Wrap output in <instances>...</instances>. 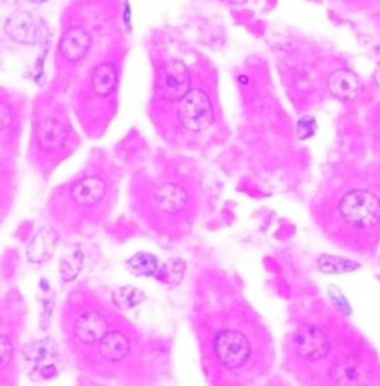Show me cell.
<instances>
[{
	"instance_id": "obj_1",
	"label": "cell",
	"mask_w": 380,
	"mask_h": 386,
	"mask_svg": "<svg viewBox=\"0 0 380 386\" xmlns=\"http://www.w3.org/2000/svg\"><path fill=\"white\" fill-rule=\"evenodd\" d=\"M340 215L350 226L368 229L380 222V200L366 189H354L340 200Z\"/></svg>"
},
{
	"instance_id": "obj_2",
	"label": "cell",
	"mask_w": 380,
	"mask_h": 386,
	"mask_svg": "<svg viewBox=\"0 0 380 386\" xmlns=\"http://www.w3.org/2000/svg\"><path fill=\"white\" fill-rule=\"evenodd\" d=\"M179 118L189 131H206L213 123V108L208 96L201 90H189L180 100Z\"/></svg>"
},
{
	"instance_id": "obj_3",
	"label": "cell",
	"mask_w": 380,
	"mask_h": 386,
	"mask_svg": "<svg viewBox=\"0 0 380 386\" xmlns=\"http://www.w3.org/2000/svg\"><path fill=\"white\" fill-rule=\"evenodd\" d=\"M213 348L218 360L228 369H238L245 366L251 355L250 341L242 333L234 331V329H223L221 333H218Z\"/></svg>"
},
{
	"instance_id": "obj_4",
	"label": "cell",
	"mask_w": 380,
	"mask_h": 386,
	"mask_svg": "<svg viewBox=\"0 0 380 386\" xmlns=\"http://www.w3.org/2000/svg\"><path fill=\"white\" fill-rule=\"evenodd\" d=\"M294 348L303 360L319 361L330 353V341L318 327L305 325L294 334Z\"/></svg>"
},
{
	"instance_id": "obj_5",
	"label": "cell",
	"mask_w": 380,
	"mask_h": 386,
	"mask_svg": "<svg viewBox=\"0 0 380 386\" xmlns=\"http://www.w3.org/2000/svg\"><path fill=\"white\" fill-rule=\"evenodd\" d=\"M158 87L164 100L180 101L191 90L188 68L181 62H169L160 76Z\"/></svg>"
},
{
	"instance_id": "obj_6",
	"label": "cell",
	"mask_w": 380,
	"mask_h": 386,
	"mask_svg": "<svg viewBox=\"0 0 380 386\" xmlns=\"http://www.w3.org/2000/svg\"><path fill=\"white\" fill-rule=\"evenodd\" d=\"M91 45L90 35L82 29V27H69V29L62 35L59 49L63 57L69 62H77L86 57Z\"/></svg>"
},
{
	"instance_id": "obj_7",
	"label": "cell",
	"mask_w": 380,
	"mask_h": 386,
	"mask_svg": "<svg viewBox=\"0 0 380 386\" xmlns=\"http://www.w3.org/2000/svg\"><path fill=\"white\" fill-rule=\"evenodd\" d=\"M74 333L76 338L82 344H91L100 342L108 333V322L104 320L98 312H86L79 315V319L74 324Z\"/></svg>"
},
{
	"instance_id": "obj_8",
	"label": "cell",
	"mask_w": 380,
	"mask_h": 386,
	"mask_svg": "<svg viewBox=\"0 0 380 386\" xmlns=\"http://www.w3.org/2000/svg\"><path fill=\"white\" fill-rule=\"evenodd\" d=\"M328 89L333 96L344 101H352L360 95L362 84L358 77L349 69H337L328 79Z\"/></svg>"
},
{
	"instance_id": "obj_9",
	"label": "cell",
	"mask_w": 380,
	"mask_h": 386,
	"mask_svg": "<svg viewBox=\"0 0 380 386\" xmlns=\"http://www.w3.org/2000/svg\"><path fill=\"white\" fill-rule=\"evenodd\" d=\"M106 193V183L98 177H86L72 188V199L77 205L90 207L103 199Z\"/></svg>"
},
{
	"instance_id": "obj_10",
	"label": "cell",
	"mask_w": 380,
	"mask_h": 386,
	"mask_svg": "<svg viewBox=\"0 0 380 386\" xmlns=\"http://www.w3.org/2000/svg\"><path fill=\"white\" fill-rule=\"evenodd\" d=\"M5 32L21 45H33L37 41V25L29 13H16L9 18Z\"/></svg>"
},
{
	"instance_id": "obj_11",
	"label": "cell",
	"mask_w": 380,
	"mask_h": 386,
	"mask_svg": "<svg viewBox=\"0 0 380 386\" xmlns=\"http://www.w3.org/2000/svg\"><path fill=\"white\" fill-rule=\"evenodd\" d=\"M57 246V234L52 229H41L27 249V257L33 263H43L52 257L54 249Z\"/></svg>"
},
{
	"instance_id": "obj_12",
	"label": "cell",
	"mask_w": 380,
	"mask_h": 386,
	"mask_svg": "<svg viewBox=\"0 0 380 386\" xmlns=\"http://www.w3.org/2000/svg\"><path fill=\"white\" fill-rule=\"evenodd\" d=\"M155 199H157V205L161 212L175 215L186 207L188 193L180 185L167 183L158 189L157 194H155Z\"/></svg>"
},
{
	"instance_id": "obj_13",
	"label": "cell",
	"mask_w": 380,
	"mask_h": 386,
	"mask_svg": "<svg viewBox=\"0 0 380 386\" xmlns=\"http://www.w3.org/2000/svg\"><path fill=\"white\" fill-rule=\"evenodd\" d=\"M100 353L109 361H121L130 353V341L121 331H111L100 341Z\"/></svg>"
},
{
	"instance_id": "obj_14",
	"label": "cell",
	"mask_w": 380,
	"mask_h": 386,
	"mask_svg": "<svg viewBox=\"0 0 380 386\" xmlns=\"http://www.w3.org/2000/svg\"><path fill=\"white\" fill-rule=\"evenodd\" d=\"M38 140L46 150H59L65 144L67 131L59 122L45 120L38 128Z\"/></svg>"
},
{
	"instance_id": "obj_15",
	"label": "cell",
	"mask_w": 380,
	"mask_h": 386,
	"mask_svg": "<svg viewBox=\"0 0 380 386\" xmlns=\"http://www.w3.org/2000/svg\"><path fill=\"white\" fill-rule=\"evenodd\" d=\"M117 86V69L111 63H103V65L95 69L94 76H91V87H94L95 93L100 96H108Z\"/></svg>"
},
{
	"instance_id": "obj_16",
	"label": "cell",
	"mask_w": 380,
	"mask_h": 386,
	"mask_svg": "<svg viewBox=\"0 0 380 386\" xmlns=\"http://www.w3.org/2000/svg\"><path fill=\"white\" fill-rule=\"evenodd\" d=\"M23 353H24L26 360L41 363V361L51 360V358L57 356L59 347L52 339H41V341H35V342L29 344V346H26Z\"/></svg>"
},
{
	"instance_id": "obj_17",
	"label": "cell",
	"mask_w": 380,
	"mask_h": 386,
	"mask_svg": "<svg viewBox=\"0 0 380 386\" xmlns=\"http://www.w3.org/2000/svg\"><path fill=\"white\" fill-rule=\"evenodd\" d=\"M82 266V252L77 246H68L60 256V275L65 280H73Z\"/></svg>"
},
{
	"instance_id": "obj_18",
	"label": "cell",
	"mask_w": 380,
	"mask_h": 386,
	"mask_svg": "<svg viewBox=\"0 0 380 386\" xmlns=\"http://www.w3.org/2000/svg\"><path fill=\"white\" fill-rule=\"evenodd\" d=\"M158 259L147 254V252H138L128 261V271L135 276H153L158 271Z\"/></svg>"
},
{
	"instance_id": "obj_19",
	"label": "cell",
	"mask_w": 380,
	"mask_h": 386,
	"mask_svg": "<svg viewBox=\"0 0 380 386\" xmlns=\"http://www.w3.org/2000/svg\"><path fill=\"white\" fill-rule=\"evenodd\" d=\"M185 270H186L185 262L180 261V259H172V261H169L161 266L158 278L161 283H166L167 285L175 287L181 280L183 275H185Z\"/></svg>"
},
{
	"instance_id": "obj_20",
	"label": "cell",
	"mask_w": 380,
	"mask_h": 386,
	"mask_svg": "<svg viewBox=\"0 0 380 386\" xmlns=\"http://www.w3.org/2000/svg\"><path fill=\"white\" fill-rule=\"evenodd\" d=\"M142 300L144 293L136 289V287H121V289H117L112 293V301H114L117 307L123 309V311L142 303Z\"/></svg>"
},
{
	"instance_id": "obj_21",
	"label": "cell",
	"mask_w": 380,
	"mask_h": 386,
	"mask_svg": "<svg viewBox=\"0 0 380 386\" xmlns=\"http://www.w3.org/2000/svg\"><path fill=\"white\" fill-rule=\"evenodd\" d=\"M319 268L323 273H347L358 268L355 262L346 261V259L333 257V256H322L319 259Z\"/></svg>"
},
{
	"instance_id": "obj_22",
	"label": "cell",
	"mask_w": 380,
	"mask_h": 386,
	"mask_svg": "<svg viewBox=\"0 0 380 386\" xmlns=\"http://www.w3.org/2000/svg\"><path fill=\"white\" fill-rule=\"evenodd\" d=\"M11 355H13L11 342L9 338H6V336H2V338H0V368L4 369V368L9 366Z\"/></svg>"
},
{
	"instance_id": "obj_23",
	"label": "cell",
	"mask_w": 380,
	"mask_h": 386,
	"mask_svg": "<svg viewBox=\"0 0 380 386\" xmlns=\"http://www.w3.org/2000/svg\"><path fill=\"white\" fill-rule=\"evenodd\" d=\"M315 132V122L313 117H305L298 122V137L308 139Z\"/></svg>"
},
{
	"instance_id": "obj_24",
	"label": "cell",
	"mask_w": 380,
	"mask_h": 386,
	"mask_svg": "<svg viewBox=\"0 0 380 386\" xmlns=\"http://www.w3.org/2000/svg\"><path fill=\"white\" fill-rule=\"evenodd\" d=\"M330 297H332V300L335 301V306L337 309H340L341 312H344L346 315L350 314V307L347 305L346 298H344L340 292H337V289H335V287H330Z\"/></svg>"
},
{
	"instance_id": "obj_25",
	"label": "cell",
	"mask_w": 380,
	"mask_h": 386,
	"mask_svg": "<svg viewBox=\"0 0 380 386\" xmlns=\"http://www.w3.org/2000/svg\"><path fill=\"white\" fill-rule=\"evenodd\" d=\"M357 377H358L357 370L352 366H337V375H335L336 380H340V378H346V380L349 382H354Z\"/></svg>"
},
{
	"instance_id": "obj_26",
	"label": "cell",
	"mask_w": 380,
	"mask_h": 386,
	"mask_svg": "<svg viewBox=\"0 0 380 386\" xmlns=\"http://www.w3.org/2000/svg\"><path fill=\"white\" fill-rule=\"evenodd\" d=\"M11 123V114L9 108L5 106V104H2V128H6Z\"/></svg>"
},
{
	"instance_id": "obj_27",
	"label": "cell",
	"mask_w": 380,
	"mask_h": 386,
	"mask_svg": "<svg viewBox=\"0 0 380 386\" xmlns=\"http://www.w3.org/2000/svg\"><path fill=\"white\" fill-rule=\"evenodd\" d=\"M55 374H57V370H55V368L51 366V364H48V366L41 369V375H43L45 378H52L55 377Z\"/></svg>"
},
{
	"instance_id": "obj_28",
	"label": "cell",
	"mask_w": 380,
	"mask_h": 386,
	"mask_svg": "<svg viewBox=\"0 0 380 386\" xmlns=\"http://www.w3.org/2000/svg\"><path fill=\"white\" fill-rule=\"evenodd\" d=\"M224 2H230V4L240 5V4H245V2H246V0H224Z\"/></svg>"
}]
</instances>
